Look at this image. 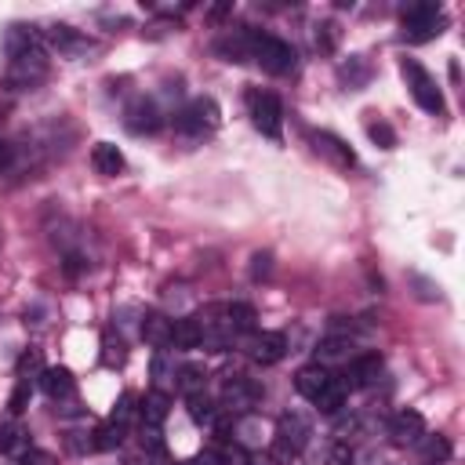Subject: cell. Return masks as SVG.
I'll use <instances>...</instances> for the list:
<instances>
[{
	"instance_id": "1",
	"label": "cell",
	"mask_w": 465,
	"mask_h": 465,
	"mask_svg": "<svg viewBox=\"0 0 465 465\" xmlns=\"http://www.w3.org/2000/svg\"><path fill=\"white\" fill-rule=\"evenodd\" d=\"M400 22H403L400 40H407V44L436 40V36L443 33V25H447L443 7H440V4H432V0H414V4H407V7L400 11Z\"/></svg>"
},
{
	"instance_id": "2",
	"label": "cell",
	"mask_w": 465,
	"mask_h": 465,
	"mask_svg": "<svg viewBox=\"0 0 465 465\" xmlns=\"http://www.w3.org/2000/svg\"><path fill=\"white\" fill-rule=\"evenodd\" d=\"M251 62H258V65H262L265 73H272V76H287V73H294L298 54H294V47H291L287 40L254 29V36H251Z\"/></svg>"
},
{
	"instance_id": "3",
	"label": "cell",
	"mask_w": 465,
	"mask_h": 465,
	"mask_svg": "<svg viewBox=\"0 0 465 465\" xmlns=\"http://www.w3.org/2000/svg\"><path fill=\"white\" fill-rule=\"evenodd\" d=\"M47 51L36 47V51H25L18 58H7V73H4V87L7 91H33L36 84L47 80Z\"/></svg>"
},
{
	"instance_id": "4",
	"label": "cell",
	"mask_w": 465,
	"mask_h": 465,
	"mask_svg": "<svg viewBox=\"0 0 465 465\" xmlns=\"http://www.w3.org/2000/svg\"><path fill=\"white\" fill-rule=\"evenodd\" d=\"M218 120H222V109H218V102H214V98H207V94H200V98L185 102V105L171 116L174 131H178V134H193V138H200V134L214 131V127H218Z\"/></svg>"
},
{
	"instance_id": "5",
	"label": "cell",
	"mask_w": 465,
	"mask_h": 465,
	"mask_svg": "<svg viewBox=\"0 0 465 465\" xmlns=\"http://www.w3.org/2000/svg\"><path fill=\"white\" fill-rule=\"evenodd\" d=\"M400 73H403L407 91H411V98L418 102V109L440 116V113H443V94H440L436 80L429 76V69H425L418 58H403V62H400Z\"/></svg>"
},
{
	"instance_id": "6",
	"label": "cell",
	"mask_w": 465,
	"mask_h": 465,
	"mask_svg": "<svg viewBox=\"0 0 465 465\" xmlns=\"http://www.w3.org/2000/svg\"><path fill=\"white\" fill-rule=\"evenodd\" d=\"M247 113H251V124L269 134L272 142L283 138V105L272 91H262V87H251L247 91Z\"/></svg>"
},
{
	"instance_id": "7",
	"label": "cell",
	"mask_w": 465,
	"mask_h": 465,
	"mask_svg": "<svg viewBox=\"0 0 465 465\" xmlns=\"http://www.w3.org/2000/svg\"><path fill=\"white\" fill-rule=\"evenodd\" d=\"M160 124H163V113H160V105H156L149 94H134V98L127 102V109H124V127H127L131 134H153V131H160Z\"/></svg>"
},
{
	"instance_id": "8",
	"label": "cell",
	"mask_w": 465,
	"mask_h": 465,
	"mask_svg": "<svg viewBox=\"0 0 465 465\" xmlns=\"http://www.w3.org/2000/svg\"><path fill=\"white\" fill-rule=\"evenodd\" d=\"M262 400V385L247 374H225L222 378V407L225 411H251Z\"/></svg>"
},
{
	"instance_id": "9",
	"label": "cell",
	"mask_w": 465,
	"mask_h": 465,
	"mask_svg": "<svg viewBox=\"0 0 465 465\" xmlns=\"http://www.w3.org/2000/svg\"><path fill=\"white\" fill-rule=\"evenodd\" d=\"M44 44H51L62 58H80V54H91L94 51V40L73 25H51L44 29Z\"/></svg>"
},
{
	"instance_id": "10",
	"label": "cell",
	"mask_w": 465,
	"mask_h": 465,
	"mask_svg": "<svg viewBox=\"0 0 465 465\" xmlns=\"http://www.w3.org/2000/svg\"><path fill=\"white\" fill-rule=\"evenodd\" d=\"M309 421L305 418H298V414H283L280 418V425H276V454L280 458H294V454H302L305 450V443H309Z\"/></svg>"
},
{
	"instance_id": "11",
	"label": "cell",
	"mask_w": 465,
	"mask_h": 465,
	"mask_svg": "<svg viewBox=\"0 0 465 465\" xmlns=\"http://www.w3.org/2000/svg\"><path fill=\"white\" fill-rule=\"evenodd\" d=\"M425 436V418L418 414V411H396L392 418H389V440L396 443V447H411V443H418Z\"/></svg>"
},
{
	"instance_id": "12",
	"label": "cell",
	"mask_w": 465,
	"mask_h": 465,
	"mask_svg": "<svg viewBox=\"0 0 465 465\" xmlns=\"http://www.w3.org/2000/svg\"><path fill=\"white\" fill-rule=\"evenodd\" d=\"M36 47H44V33H40L36 25L11 22V25L4 29V54H7V58H18V54L36 51Z\"/></svg>"
},
{
	"instance_id": "13",
	"label": "cell",
	"mask_w": 465,
	"mask_h": 465,
	"mask_svg": "<svg viewBox=\"0 0 465 465\" xmlns=\"http://www.w3.org/2000/svg\"><path fill=\"white\" fill-rule=\"evenodd\" d=\"M251 36L254 29L251 25H240V29H229L214 40V54L225 58V62H251Z\"/></svg>"
},
{
	"instance_id": "14",
	"label": "cell",
	"mask_w": 465,
	"mask_h": 465,
	"mask_svg": "<svg viewBox=\"0 0 465 465\" xmlns=\"http://www.w3.org/2000/svg\"><path fill=\"white\" fill-rule=\"evenodd\" d=\"M283 352H287V338H283V334H276V331L251 334V341H247V356H251L254 363H262V367L280 363V360H283Z\"/></svg>"
},
{
	"instance_id": "15",
	"label": "cell",
	"mask_w": 465,
	"mask_h": 465,
	"mask_svg": "<svg viewBox=\"0 0 465 465\" xmlns=\"http://www.w3.org/2000/svg\"><path fill=\"white\" fill-rule=\"evenodd\" d=\"M40 389H44L47 400L65 403V400L76 396V378H73L69 367H44V374H40Z\"/></svg>"
},
{
	"instance_id": "16",
	"label": "cell",
	"mask_w": 465,
	"mask_h": 465,
	"mask_svg": "<svg viewBox=\"0 0 465 465\" xmlns=\"http://www.w3.org/2000/svg\"><path fill=\"white\" fill-rule=\"evenodd\" d=\"M381 356L378 352H367V356H356L352 363H349V371H345V389H367V385H374L378 378H381Z\"/></svg>"
},
{
	"instance_id": "17",
	"label": "cell",
	"mask_w": 465,
	"mask_h": 465,
	"mask_svg": "<svg viewBox=\"0 0 465 465\" xmlns=\"http://www.w3.org/2000/svg\"><path fill=\"white\" fill-rule=\"evenodd\" d=\"M309 142H312V149H316L320 156H327V160H331V163H338V167H352V163H356L352 149H349L341 138H334L331 131H312V134H309Z\"/></svg>"
},
{
	"instance_id": "18",
	"label": "cell",
	"mask_w": 465,
	"mask_h": 465,
	"mask_svg": "<svg viewBox=\"0 0 465 465\" xmlns=\"http://www.w3.org/2000/svg\"><path fill=\"white\" fill-rule=\"evenodd\" d=\"M171 411V396L163 389H153L142 396V407H138V418H142V429H160L163 418Z\"/></svg>"
},
{
	"instance_id": "19",
	"label": "cell",
	"mask_w": 465,
	"mask_h": 465,
	"mask_svg": "<svg viewBox=\"0 0 465 465\" xmlns=\"http://www.w3.org/2000/svg\"><path fill=\"white\" fill-rule=\"evenodd\" d=\"M171 323L163 312H145L142 316V338L153 345V349H167L171 345Z\"/></svg>"
},
{
	"instance_id": "20",
	"label": "cell",
	"mask_w": 465,
	"mask_h": 465,
	"mask_svg": "<svg viewBox=\"0 0 465 465\" xmlns=\"http://www.w3.org/2000/svg\"><path fill=\"white\" fill-rule=\"evenodd\" d=\"M327 381H331V374H327L323 363H305V367L294 374V389H298L305 400H316V392H320Z\"/></svg>"
},
{
	"instance_id": "21",
	"label": "cell",
	"mask_w": 465,
	"mask_h": 465,
	"mask_svg": "<svg viewBox=\"0 0 465 465\" xmlns=\"http://www.w3.org/2000/svg\"><path fill=\"white\" fill-rule=\"evenodd\" d=\"M91 163H94V171H98V174L113 178V174H120V171H124V153H120L113 142H98V145L91 149Z\"/></svg>"
},
{
	"instance_id": "22",
	"label": "cell",
	"mask_w": 465,
	"mask_h": 465,
	"mask_svg": "<svg viewBox=\"0 0 465 465\" xmlns=\"http://www.w3.org/2000/svg\"><path fill=\"white\" fill-rule=\"evenodd\" d=\"M171 345L174 349H196V345H203V331H200L196 316H182V320L171 323Z\"/></svg>"
},
{
	"instance_id": "23",
	"label": "cell",
	"mask_w": 465,
	"mask_h": 465,
	"mask_svg": "<svg viewBox=\"0 0 465 465\" xmlns=\"http://www.w3.org/2000/svg\"><path fill=\"white\" fill-rule=\"evenodd\" d=\"M225 320H229V331H232V334H254L258 312H254V305H247V302H229V305H225Z\"/></svg>"
},
{
	"instance_id": "24",
	"label": "cell",
	"mask_w": 465,
	"mask_h": 465,
	"mask_svg": "<svg viewBox=\"0 0 465 465\" xmlns=\"http://www.w3.org/2000/svg\"><path fill=\"white\" fill-rule=\"evenodd\" d=\"M371 62L363 58V54H352L349 62H341V69H338V76H341V84L349 87V91H360L367 80H371Z\"/></svg>"
},
{
	"instance_id": "25",
	"label": "cell",
	"mask_w": 465,
	"mask_h": 465,
	"mask_svg": "<svg viewBox=\"0 0 465 465\" xmlns=\"http://www.w3.org/2000/svg\"><path fill=\"white\" fill-rule=\"evenodd\" d=\"M316 411H323V414H338L341 407H345V381H338V378H331L320 392H316Z\"/></svg>"
},
{
	"instance_id": "26",
	"label": "cell",
	"mask_w": 465,
	"mask_h": 465,
	"mask_svg": "<svg viewBox=\"0 0 465 465\" xmlns=\"http://www.w3.org/2000/svg\"><path fill=\"white\" fill-rule=\"evenodd\" d=\"M185 407H189V418L196 425H214V418H218V407H214V400L207 392H189Z\"/></svg>"
},
{
	"instance_id": "27",
	"label": "cell",
	"mask_w": 465,
	"mask_h": 465,
	"mask_svg": "<svg viewBox=\"0 0 465 465\" xmlns=\"http://www.w3.org/2000/svg\"><path fill=\"white\" fill-rule=\"evenodd\" d=\"M124 360H127V341L109 327L102 334V363L105 367H124Z\"/></svg>"
},
{
	"instance_id": "28",
	"label": "cell",
	"mask_w": 465,
	"mask_h": 465,
	"mask_svg": "<svg viewBox=\"0 0 465 465\" xmlns=\"http://www.w3.org/2000/svg\"><path fill=\"white\" fill-rule=\"evenodd\" d=\"M124 429L127 425H120V421H105V425H98L91 436H94V450H116L120 443H124Z\"/></svg>"
},
{
	"instance_id": "29",
	"label": "cell",
	"mask_w": 465,
	"mask_h": 465,
	"mask_svg": "<svg viewBox=\"0 0 465 465\" xmlns=\"http://www.w3.org/2000/svg\"><path fill=\"white\" fill-rule=\"evenodd\" d=\"M203 378H207V371H203L200 363L178 367V385L185 389V396H189V392H203Z\"/></svg>"
},
{
	"instance_id": "30",
	"label": "cell",
	"mask_w": 465,
	"mask_h": 465,
	"mask_svg": "<svg viewBox=\"0 0 465 465\" xmlns=\"http://www.w3.org/2000/svg\"><path fill=\"white\" fill-rule=\"evenodd\" d=\"M25 447H29V440H25V429H22L18 421H11V425L0 429V450H15V454H22Z\"/></svg>"
},
{
	"instance_id": "31",
	"label": "cell",
	"mask_w": 465,
	"mask_h": 465,
	"mask_svg": "<svg viewBox=\"0 0 465 465\" xmlns=\"http://www.w3.org/2000/svg\"><path fill=\"white\" fill-rule=\"evenodd\" d=\"M367 138H371L378 149H396V131H392L385 120H367Z\"/></svg>"
},
{
	"instance_id": "32",
	"label": "cell",
	"mask_w": 465,
	"mask_h": 465,
	"mask_svg": "<svg viewBox=\"0 0 465 465\" xmlns=\"http://www.w3.org/2000/svg\"><path fill=\"white\" fill-rule=\"evenodd\" d=\"M352 349V341L349 338H341V334H331V338H323L320 345H316V363L320 360H334V356H345Z\"/></svg>"
},
{
	"instance_id": "33",
	"label": "cell",
	"mask_w": 465,
	"mask_h": 465,
	"mask_svg": "<svg viewBox=\"0 0 465 465\" xmlns=\"http://www.w3.org/2000/svg\"><path fill=\"white\" fill-rule=\"evenodd\" d=\"M36 374H44L40 349H25V352L18 356V378H22V381H29V378H36Z\"/></svg>"
},
{
	"instance_id": "34",
	"label": "cell",
	"mask_w": 465,
	"mask_h": 465,
	"mask_svg": "<svg viewBox=\"0 0 465 465\" xmlns=\"http://www.w3.org/2000/svg\"><path fill=\"white\" fill-rule=\"evenodd\" d=\"M338 36H341L338 22H320V25H316V47H320V51H334V47H338Z\"/></svg>"
},
{
	"instance_id": "35",
	"label": "cell",
	"mask_w": 465,
	"mask_h": 465,
	"mask_svg": "<svg viewBox=\"0 0 465 465\" xmlns=\"http://www.w3.org/2000/svg\"><path fill=\"white\" fill-rule=\"evenodd\" d=\"M251 276H254V280H269V276H272V254H269V251H258V254L251 258Z\"/></svg>"
},
{
	"instance_id": "36",
	"label": "cell",
	"mask_w": 465,
	"mask_h": 465,
	"mask_svg": "<svg viewBox=\"0 0 465 465\" xmlns=\"http://www.w3.org/2000/svg\"><path fill=\"white\" fill-rule=\"evenodd\" d=\"M15 167H18V145L7 142V138H0V174H7Z\"/></svg>"
},
{
	"instance_id": "37",
	"label": "cell",
	"mask_w": 465,
	"mask_h": 465,
	"mask_svg": "<svg viewBox=\"0 0 465 465\" xmlns=\"http://www.w3.org/2000/svg\"><path fill=\"white\" fill-rule=\"evenodd\" d=\"M18 465H54V458L47 450H36V447H25L18 454Z\"/></svg>"
},
{
	"instance_id": "38",
	"label": "cell",
	"mask_w": 465,
	"mask_h": 465,
	"mask_svg": "<svg viewBox=\"0 0 465 465\" xmlns=\"http://www.w3.org/2000/svg\"><path fill=\"white\" fill-rule=\"evenodd\" d=\"M62 269H65V276H80V272L87 269V258H84L80 251H69L65 262H62Z\"/></svg>"
},
{
	"instance_id": "39",
	"label": "cell",
	"mask_w": 465,
	"mask_h": 465,
	"mask_svg": "<svg viewBox=\"0 0 465 465\" xmlns=\"http://www.w3.org/2000/svg\"><path fill=\"white\" fill-rule=\"evenodd\" d=\"M25 400H29V381L18 378V385H15V392H11V414H22V411H25Z\"/></svg>"
},
{
	"instance_id": "40",
	"label": "cell",
	"mask_w": 465,
	"mask_h": 465,
	"mask_svg": "<svg viewBox=\"0 0 465 465\" xmlns=\"http://www.w3.org/2000/svg\"><path fill=\"white\" fill-rule=\"evenodd\" d=\"M131 396H120L116 400V407H113V414H109V421H120V425H127V414H131Z\"/></svg>"
},
{
	"instance_id": "41",
	"label": "cell",
	"mask_w": 465,
	"mask_h": 465,
	"mask_svg": "<svg viewBox=\"0 0 465 465\" xmlns=\"http://www.w3.org/2000/svg\"><path fill=\"white\" fill-rule=\"evenodd\" d=\"M425 454H429V458H436V461H443V458L450 454V447H447V440H443V436H436V440H429V443H425Z\"/></svg>"
},
{
	"instance_id": "42",
	"label": "cell",
	"mask_w": 465,
	"mask_h": 465,
	"mask_svg": "<svg viewBox=\"0 0 465 465\" xmlns=\"http://www.w3.org/2000/svg\"><path fill=\"white\" fill-rule=\"evenodd\" d=\"M331 465H352V450H349L345 443H338V447L331 450Z\"/></svg>"
},
{
	"instance_id": "43",
	"label": "cell",
	"mask_w": 465,
	"mask_h": 465,
	"mask_svg": "<svg viewBox=\"0 0 465 465\" xmlns=\"http://www.w3.org/2000/svg\"><path fill=\"white\" fill-rule=\"evenodd\" d=\"M189 465H222V454H218V450H200Z\"/></svg>"
},
{
	"instance_id": "44",
	"label": "cell",
	"mask_w": 465,
	"mask_h": 465,
	"mask_svg": "<svg viewBox=\"0 0 465 465\" xmlns=\"http://www.w3.org/2000/svg\"><path fill=\"white\" fill-rule=\"evenodd\" d=\"M229 11H232V4H214V7L207 11V18H225Z\"/></svg>"
}]
</instances>
